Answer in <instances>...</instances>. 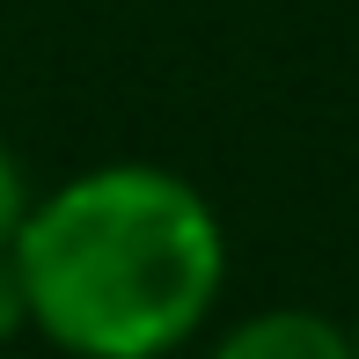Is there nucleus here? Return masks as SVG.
Masks as SVG:
<instances>
[{
  "label": "nucleus",
  "mask_w": 359,
  "mask_h": 359,
  "mask_svg": "<svg viewBox=\"0 0 359 359\" xmlns=\"http://www.w3.org/2000/svg\"><path fill=\"white\" fill-rule=\"evenodd\" d=\"M22 220H29V184H22V169H15V154L0 147V250H15Z\"/></svg>",
  "instance_id": "obj_3"
},
{
  "label": "nucleus",
  "mask_w": 359,
  "mask_h": 359,
  "mask_svg": "<svg viewBox=\"0 0 359 359\" xmlns=\"http://www.w3.org/2000/svg\"><path fill=\"white\" fill-rule=\"evenodd\" d=\"M352 352H359V323H352Z\"/></svg>",
  "instance_id": "obj_5"
},
{
  "label": "nucleus",
  "mask_w": 359,
  "mask_h": 359,
  "mask_svg": "<svg viewBox=\"0 0 359 359\" xmlns=\"http://www.w3.org/2000/svg\"><path fill=\"white\" fill-rule=\"evenodd\" d=\"M29 323V301H22V271H15V250H0V345Z\"/></svg>",
  "instance_id": "obj_4"
},
{
  "label": "nucleus",
  "mask_w": 359,
  "mask_h": 359,
  "mask_svg": "<svg viewBox=\"0 0 359 359\" xmlns=\"http://www.w3.org/2000/svg\"><path fill=\"white\" fill-rule=\"evenodd\" d=\"M15 271L52 345L81 359H161L205 323L227 242L184 176L118 161L29 205Z\"/></svg>",
  "instance_id": "obj_1"
},
{
  "label": "nucleus",
  "mask_w": 359,
  "mask_h": 359,
  "mask_svg": "<svg viewBox=\"0 0 359 359\" xmlns=\"http://www.w3.org/2000/svg\"><path fill=\"white\" fill-rule=\"evenodd\" d=\"M213 359H359L352 330H337L330 316H308V308H264V316L235 323L220 337Z\"/></svg>",
  "instance_id": "obj_2"
}]
</instances>
